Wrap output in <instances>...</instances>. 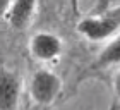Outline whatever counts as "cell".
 <instances>
[{
    "label": "cell",
    "instance_id": "4",
    "mask_svg": "<svg viewBox=\"0 0 120 110\" xmlns=\"http://www.w3.org/2000/svg\"><path fill=\"white\" fill-rule=\"evenodd\" d=\"M22 82L15 71L0 67V110H17Z\"/></svg>",
    "mask_w": 120,
    "mask_h": 110
},
{
    "label": "cell",
    "instance_id": "10",
    "mask_svg": "<svg viewBox=\"0 0 120 110\" xmlns=\"http://www.w3.org/2000/svg\"><path fill=\"white\" fill-rule=\"evenodd\" d=\"M110 14H112V16H115V17H118V19H120V7H117L115 10H112Z\"/></svg>",
    "mask_w": 120,
    "mask_h": 110
},
{
    "label": "cell",
    "instance_id": "8",
    "mask_svg": "<svg viewBox=\"0 0 120 110\" xmlns=\"http://www.w3.org/2000/svg\"><path fill=\"white\" fill-rule=\"evenodd\" d=\"M113 91H115V95L120 98V69L117 71L115 78H113Z\"/></svg>",
    "mask_w": 120,
    "mask_h": 110
},
{
    "label": "cell",
    "instance_id": "6",
    "mask_svg": "<svg viewBox=\"0 0 120 110\" xmlns=\"http://www.w3.org/2000/svg\"><path fill=\"white\" fill-rule=\"evenodd\" d=\"M98 67H112V65H120V33L113 36L112 40L103 47V50L98 55L96 62Z\"/></svg>",
    "mask_w": 120,
    "mask_h": 110
},
{
    "label": "cell",
    "instance_id": "5",
    "mask_svg": "<svg viewBox=\"0 0 120 110\" xmlns=\"http://www.w3.org/2000/svg\"><path fill=\"white\" fill-rule=\"evenodd\" d=\"M36 4H38V0H12L9 12L5 16L7 23L17 31L26 29L31 24L33 17H34Z\"/></svg>",
    "mask_w": 120,
    "mask_h": 110
},
{
    "label": "cell",
    "instance_id": "7",
    "mask_svg": "<svg viewBox=\"0 0 120 110\" xmlns=\"http://www.w3.org/2000/svg\"><path fill=\"white\" fill-rule=\"evenodd\" d=\"M10 4H12V0H0V19L7 16Z\"/></svg>",
    "mask_w": 120,
    "mask_h": 110
},
{
    "label": "cell",
    "instance_id": "2",
    "mask_svg": "<svg viewBox=\"0 0 120 110\" xmlns=\"http://www.w3.org/2000/svg\"><path fill=\"white\" fill-rule=\"evenodd\" d=\"M120 19L112 16H89L77 23V33L88 41H106L118 35Z\"/></svg>",
    "mask_w": 120,
    "mask_h": 110
},
{
    "label": "cell",
    "instance_id": "3",
    "mask_svg": "<svg viewBox=\"0 0 120 110\" xmlns=\"http://www.w3.org/2000/svg\"><path fill=\"white\" fill-rule=\"evenodd\" d=\"M64 45L60 36L50 31H38L29 40V53L31 57L43 64H50L62 55Z\"/></svg>",
    "mask_w": 120,
    "mask_h": 110
},
{
    "label": "cell",
    "instance_id": "9",
    "mask_svg": "<svg viewBox=\"0 0 120 110\" xmlns=\"http://www.w3.org/2000/svg\"><path fill=\"white\" fill-rule=\"evenodd\" d=\"M70 2V9H72L74 14H79L81 12V0H69Z\"/></svg>",
    "mask_w": 120,
    "mask_h": 110
},
{
    "label": "cell",
    "instance_id": "1",
    "mask_svg": "<svg viewBox=\"0 0 120 110\" xmlns=\"http://www.w3.org/2000/svg\"><path fill=\"white\" fill-rule=\"evenodd\" d=\"M62 91V79L55 72L48 69H40L31 76L29 81V95L36 105L46 107L57 100Z\"/></svg>",
    "mask_w": 120,
    "mask_h": 110
}]
</instances>
